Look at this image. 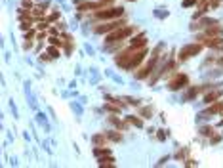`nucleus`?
Listing matches in <instances>:
<instances>
[{
  "mask_svg": "<svg viewBox=\"0 0 223 168\" xmlns=\"http://www.w3.org/2000/svg\"><path fill=\"white\" fill-rule=\"evenodd\" d=\"M197 52H198V46H187L183 52H181V56H179V58L185 59V58H189L191 54H197Z\"/></svg>",
  "mask_w": 223,
  "mask_h": 168,
  "instance_id": "f257e3e1",
  "label": "nucleus"
}]
</instances>
